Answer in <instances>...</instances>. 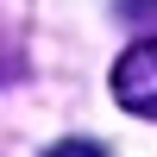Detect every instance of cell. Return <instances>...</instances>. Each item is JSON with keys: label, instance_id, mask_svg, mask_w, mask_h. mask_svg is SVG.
<instances>
[{"label": "cell", "instance_id": "obj_1", "mask_svg": "<svg viewBox=\"0 0 157 157\" xmlns=\"http://www.w3.org/2000/svg\"><path fill=\"white\" fill-rule=\"evenodd\" d=\"M113 101L138 120H157V38H138V44L120 50L113 63Z\"/></svg>", "mask_w": 157, "mask_h": 157}, {"label": "cell", "instance_id": "obj_2", "mask_svg": "<svg viewBox=\"0 0 157 157\" xmlns=\"http://www.w3.org/2000/svg\"><path fill=\"white\" fill-rule=\"evenodd\" d=\"M50 157H107V151L88 145V138H63V145H50Z\"/></svg>", "mask_w": 157, "mask_h": 157}, {"label": "cell", "instance_id": "obj_3", "mask_svg": "<svg viewBox=\"0 0 157 157\" xmlns=\"http://www.w3.org/2000/svg\"><path fill=\"white\" fill-rule=\"evenodd\" d=\"M145 6H151V13H157V0H145Z\"/></svg>", "mask_w": 157, "mask_h": 157}]
</instances>
